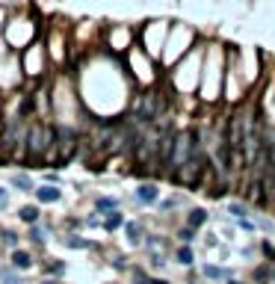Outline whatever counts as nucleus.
I'll list each match as a JSON object with an SVG mask.
<instances>
[{"mask_svg":"<svg viewBox=\"0 0 275 284\" xmlns=\"http://www.w3.org/2000/svg\"><path fill=\"white\" fill-rule=\"evenodd\" d=\"M54 139H56V130L54 127H42V124H36L27 136V148H30V157H38V154H45L48 148H54Z\"/></svg>","mask_w":275,"mask_h":284,"instance_id":"nucleus-1","label":"nucleus"},{"mask_svg":"<svg viewBox=\"0 0 275 284\" xmlns=\"http://www.w3.org/2000/svg\"><path fill=\"white\" fill-rule=\"evenodd\" d=\"M157 116H160V106H157V95H142L136 101V110H133V119L142 122V124H151Z\"/></svg>","mask_w":275,"mask_h":284,"instance_id":"nucleus-2","label":"nucleus"},{"mask_svg":"<svg viewBox=\"0 0 275 284\" xmlns=\"http://www.w3.org/2000/svg\"><path fill=\"white\" fill-rule=\"evenodd\" d=\"M202 278H207V281H228V278H234V269L231 266H222V264H202Z\"/></svg>","mask_w":275,"mask_h":284,"instance_id":"nucleus-3","label":"nucleus"},{"mask_svg":"<svg viewBox=\"0 0 275 284\" xmlns=\"http://www.w3.org/2000/svg\"><path fill=\"white\" fill-rule=\"evenodd\" d=\"M136 201L139 204H157L160 201V187L157 184H139L136 187Z\"/></svg>","mask_w":275,"mask_h":284,"instance_id":"nucleus-4","label":"nucleus"},{"mask_svg":"<svg viewBox=\"0 0 275 284\" xmlns=\"http://www.w3.org/2000/svg\"><path fill=\"white\" fill-rule=\"evenodd\" d=\"M207 219H210V213H207L204 207H189V210H186V225L195 228V231H202V228L207 225Z\"/></svg>","mask_w":275,"mask_h":284,"instance_id":"nucleus-5","label":"nucleus"},{"mask_svg":"<svg viewBox=\"0 0 275 284\" xmlns=\"http://www.w3.org/2000/svg\"><path fill=\"white\" fill-rule=\"evenodd\" d=\"M228 213H231V219H252L255 216V213L249 210V204H243V201H231Z\"/></svg>","mask_w":275,"mask_h":284,"instance_id":"nucleus-6","label":"nucleus"},{"mask_svg":"<svg viewBox=\"0 0 275 284\" xmlns=\"http://www.w3.org/2000/svg\"><path fill=\"white\" fill-rule=\"evenodd\" d=\"M175 261H178L181 266H186V269H189V266L195 264V252H192V246H181L178 252H175Z\"/></svg>","mask_w":275,"mask_h":284,"instance_id":"nucleus-7","label":"nucleus"},{"mask_svg":"<svg viewBox=\"0 0 275 284\" xmlns=\"http://www.w3.org/2000/svg\"><path fill=\"white\" fill-rule=\"evenodd\" d=\"M36 198H38V201H45V204H54V201L62 198V193H59L56 187H42V190H36Z\"/></svg>","mask_w":275,"mask_h":284,"instance_id":"nucleus-8","label":"nucleus"},{"mask_svg":"<svg viewBox=\"0 0 275 284\" xmlns=\"http://www.w3.org/2000/svg\"><path fill=\"white\" fill-rule=\"evenodd\" d=\"M9 261H12V266H15V269H30V266H33V258H30L27 252H21V248H15Z\"/></svg>","mask_w":275,"mask_h":284,"instance_id":"nucleus-9","label":"nucleus"},{"mask_svg":"<svg viewBox=\"0 0 275 284\" xmlns=\"http://www.w3.org/2000/svg\"><path fill=\"white\" fill-rule=\"evenodd\" d=\"M104 228H107V231H115V228H125V213H119V210H112V213H107V219H104Z\"/></svg>","mask_w":275,"mask_h":284,"instance_id":"nucleus-10","label":"nucleus"},{"mask_svg":"<svg viewBox=\"0 0 275 284\" xmlns=\"http://www.w3.org/2000/svg\"><path fill=\"white\" fill-rule=\"evenodd\" d=\"M175 237L181 240V246H192L195 240H199V231L189 228V225H183V228H178V234H175Z\"/></svg>","mask_w":275,"mask_h":284,"instance_id":"nucleus-11","label":"nucleus"},{"mask_svg":"<svg viewBox=\"0 0 275 284\" xmlns=\"http://www.w3.org/2000/svg\"><path fill=\"white\" fill-rule=\"evenodd\" d=\"M125 234H128V240H130L133 246L142 243V225H139V222H125Z\"/></svg>","mask_w":275,"mask_h":284,"instance_id":"nucleus-12","label":"nucleus"},{"mask_svg":"<svg viewBox=\"0 0 275 284\" xmlns=\"http://www.w3.org/2000/svg\"><path fill=\"white\" fill-rule=\"evenodd\" d=\"M95 207L104 213V216H107V213H112V210H119V198H110V195H101L98 201H95Z\"/></svg>","mask_w":275,"mask_h":284,"instance_id":"nucleus-13","label":"nucleus"},{"mask_svg":"<svg viewBox=\"0 0 275 284\" xmlns=\"http://www.w3.org/2000/svg\"><path fill=\"white\" fill-rule=\"evenodd\" d=\"M62 243H65L68 248H92V243H89V240L77 237V234H65V237H62Z\"/></svg>","mask_w":275,"mask_h":284,"instance_id":"nucleus-14","label":"nucleus"},{"mask_svg":"<svg viewBox=\"0 0 275 284\" xmlns=\"http://www.w3.org/2000/svg\"><path fill=\"white\" fill-rule=\"evenodd\" d=\"M18 216H21L27 225H36V222H38V207L27 204V207H21V210H18Z\"/></svg>","mask_w":275,"mask_h":284,"instance_id":"nucleus-15","label":"nucleus"},{"mask_svg":"<svg viewBox=\"0 0 275 284\" xmlns=\"http://www.w3.org/2000/svg\"><path fill=\"white\" fill-rule=\"evenodd\" d=\"M12 187H15V190H21V193L33 190V184H30V178H27V175H15V178H12Z\"/></svg>","mask_w":275,"mask_h":284,"instance_id":"nucleus-16","label":"nucleus"},{"mask_svg":"<svg viewBox=\"0 0 275 284\" xmlns=\"http://www.w3.org/2000/svg\"><path fill=\"white\" fill-rule=\"evenodd\" d=\"M148 264H151L154 269H163V266H166V255H163V252H151V255H148Z\"/></svg>","mask_w":275,"mask_h":284,"instance_id":"nucleus-17","label":"nucleus"},{"mask_svg":"<svg viewBox=\"0 0 275 284\" xmlns=\"http://www.w3.org/2000/svg\"><path fill=\"white\" fill-rule=\"evenodd\" d=\"M181 201H183L181 195H172V198H166V201H160V210H175V207H178Z\"/></svg>","mask_w":275,"mask_h":284,"instance_id":"nucleus-18","label":"nucleus"},{"mask_svg":"<svg viewBox=\"0 0 275 284\" xmlns=\"http://www.w3.org/2000/svg\"><path fill=\"white\" fill-rule=\"evenodd\" d=\"M30 237H33V240H36L38 246L45 243V231H42V228H33V231H30Z\"/></svg>","mask_w":275,"mask_h":284,"instance_id":"nucleus-19","label":"nucleus"},{"mask_svg":"<svg viewBox=\"0 0 275 284\" xmlns=\"http://www.w3.org/2000/svg\"><path fill=\"white\" fill-rule=\"evenodd\" d=\"M48 272H56L59 275V272H65V264H59V261L56 264H48Z\"/></svg>","mask_w":275,"mask_h":284,"instance_id":"nucleus-20","label":"nucleus"},{"mask_svg":"<svg viewBox=\"0 0 275 284\" xmlns=\"http://www.w3.org/2000/svg\"><path fill=\"white\" fill-rule=\"evenodd\" d=\"M3 240H6L9 246H15V243H18V234H12V231H6V234H3Z\"/></svg>","mask_w":275,"mask_h":284,"instance_id":"nucleus-21","label":"nucleus"},{"mask_svg":"<svg viewBox=\"0 0 275 284\" xmlns=\"http://www.w3.org/2000/svg\"><path fill=\"white\" fill-rule=\"evenodd\" d=\"M3 201H6V190L0 187V207H3Z\"/></svg>","mask_w":275,"mask_h":284,"instance_id":"nucleus-22","label":"nucleus"},{"mask_svg":"<svg viewBox=\"0 0 275 284\" xmlns=\"http://www.w3.org/2000/svg\"><path fill=\"white\" fill-rule=\"evenodd\" d=\"M225 284H246V281H240V278H228Z\"/></svg>","mask_w":275,"mask_h":284,"instance_id":"nucleus-23","label":"nucleus"},{"mask_svg":"<svg viewBox=\"0 0 275 284\" xmlns=\"http://www.w3.org/2000/svg\"><path fill=\"white\" fill-rule=\"evenodd\" d=\"M272 281H275V264H272Z\"/></svg>","mask_w":275,"mask_h":284,"instance_id":"nucleus-24","label":"nucleus"},{"mask_svg":"<svg viewBox=\"0 0 275 284\" xmlns=\"http://www.w3.org/2000/svg\"><path fill=\"white\" fill-rule=\"evenodd\" d=\"M42 284H56V281H42Z\"/></svg>","mask_w":275,"mask_h":284,"instance_id":"nucleus-25","label":"nucleus"}]
</instances>
